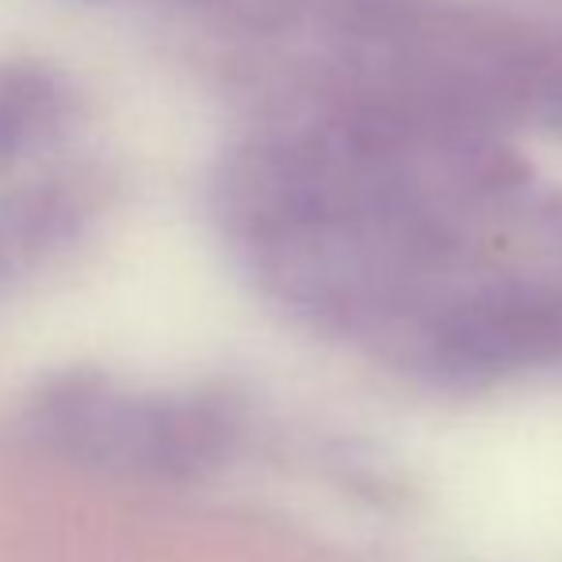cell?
<instances>
[{
    "mask_svg": "<svg viewBox=\"0 0 562 562\" xmlns=\"http://www.w3.org/2000/svg\"><path fill=\"white\" fill-rule=\"evenodd\" d=\"M559 104H562V92H559Z\"/></svg>",
    "mask_w": 562,
    "mask_h": 562,
    "instance_id": "6da1fadb",
    "label": "cell"
}]
</instances>
